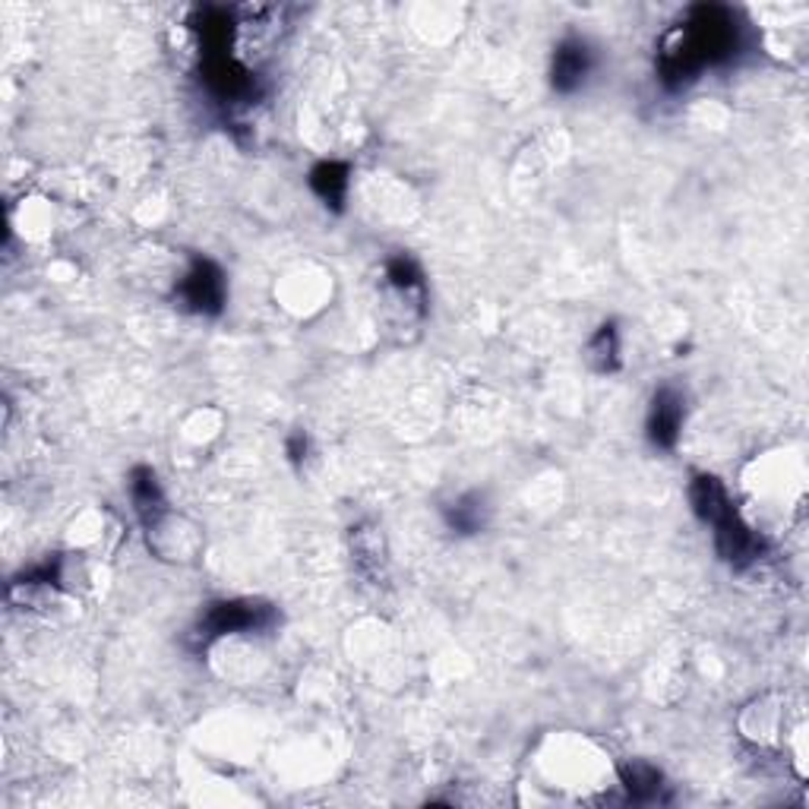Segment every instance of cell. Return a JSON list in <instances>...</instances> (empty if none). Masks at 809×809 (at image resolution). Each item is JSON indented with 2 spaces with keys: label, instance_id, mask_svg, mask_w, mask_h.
Wrapping results in <instances>:
<instances>
[{
  "label": "cell",
  "instance_id": "6",
  "mask_svg": "<svg viewBox=\"0 0 809 809\" xmlns=\"http://www.w3.org/2000/svg\"><path fill=\"white\" fill-rule=\"evenodd\" d=\"M595 67V54L581 38H563L554 51L551 82L556 92H576Z\"/></svg>",
  "mask_w": 809,
  "mask_h": 809
},
{
  "label": "cell",
  "instance_id": "3",
  "mask_svg": "<svg viewBox=\"0 0 809 809\" xmlns=\"http://www.w3.org/2000/svg\"><path fill=\"white\" fill-rule=\"evenodd\" d=\"M177 303L193 313H219L225 303V276L212 259H193L190 273L177 285Z\"/></svg>",
  "mask_w": 809,
  "mask_h": 809
},
{
  "label": "cell",
  "instance_id": "8",
  "mask_svg": "<svg viewBox=\"0 0 809 809\" xmlns=\"http://www.w3.org/2000/svg\"><path fill=\"white\" fill-rule=\"evenodd\" d=\"M130 497H133V506L143 519V525L155 522L158 516H165V497H162V487H158V478L152 468H133L130 475Z\"/></svg>",
  "mask_w": 809,
  "mask_h": 809
},
{
  "label": "cell",
  "instance_id": "12",
  "mask_svg": "<svg viewBox=\"0 0 809 809\" xmlns=\"http://www.w3.org/2000/svg\"><path fill=\"white\" fill-rule=\"evenodd\" d=\"M352 554H354V563H357V569L364 573V576H370V579H377L379 573H383V538H379V531L374 529H357L352 538Z\"/></svg>",
  "mask_w": 809,
  "mask_h": 809
},
{
  "label": "cell",
  "instance_id": "7",
  "mask_svg": "<svg viewBox=\"0 0 809 809\" xmlns=\"http://www.w3.org/2000/svg\"><path fill=\"white\" fill-rule=\"evenodd\" d=\"M689 503L696 509V516L714 525L718 519H724L733 509L731 497L724 490V484L714 478V475H696L692 484H689Z\"/></svg>",
  "mask_w": 809,
  "mask_h": 809
},
{
  "label": "cell",
  "instance_id": "4",
  "mask_svg": "<svg viewBox=\"0 0 809 809\" xmlns=\"http://www.w3.org/2000/svg\"><path fill=\"white\" fill-rule=\"evenodd\" d=\"M711 529H714V547H718V554L724 556L728 563H733V566H750L762 554L758 534L736 516V509H731L724 519H718Z\"/></svg>",
  "mask_w": 809,
  "mask_h": 809
},
{
  "label": "cell",
  "instance_id": "2",
  "mask_svg": "<svg viewBox=\"0 0 809 809\" xmlns=\"http://www.w3.org/2000/svg\"><path fill=\"white\" fill-rule=\"evenodd\" d=\"M276 623V610L263 601H222V605L209 607V613L197 627V639L202 645L222 635H234V632H259L269 630Z\"/></svg>",
  "mask_w": 809,
  "mask_h": 809
},
{
  "label": "cell",
  "instance_id": "1",
  "mask_svg": "<svg viewBox=\"0 0 809 809\" xmlns=\"http://www.w3.org/2000/svg\"><path fill=\"white\" fill-rule=\"evenodd\" d=\"M733 48H736V23L731 10L702 3L689 10L686 23L674 25L664 35L657 54V74L671 89H680L692 82L699 70L728 60Z\"/></svg>",
  "mask_w": 809,
  "mask_h": 809
},
{
  "label": "cell",
  "instance_id": "5",
  "mask_svg": "<svg viewBox=\"0 0 809 809\" xmlns=\"http://www.w3.org/2000/svg\"><path fill=\"white\" fill-rule=\"evenodd\" d=\"M683 396L674 386H661L652 399V411H649V440L655 443L657 450H674L677 440H680L683 418H686V408H683Z\"/></svg>",
  "mask_w": 809,
  "mask_h": 809
},
{
  "label": "cell",
  "instance_id": "9",
  "mask_svg": "<svg viewBox=\"0 0 809 809\" xmlns=\"http://www.w3.org/2000/svg\"><path fill=\"white\" fill-rule=\"evenodd\" d=\"M487 512L490 506L484 500V494L472 490V494H462L453 506H446V522L458 534H478L487 525Z\"/></svg>",
  "mask_w": 809,
  "mask_h": 809
},
{
  "label": "cell",
  "instance_id": "14",
  "mask_svg": "<svg viewBox=\"0 0 809 809\" xmlns=\"http://www.w3.org/2000/svg\"><path fill=\"white\" fill-rule=\"evenodd\" d=\"M303 453H307V436H303V433H295V436L288 440V455H291V462H301Z\"/></svg>",
  "mask_w": 809,
  "mask_h": 809
},
{
  "label": "cell",
  "instance_id": "13",
  "mask_svg": "<svg viewBox=\"0 0 809 809\" xmlns=\"http://www.w3.org/2000/svg\"><path fill=\"white\" fill-rule=\"evenodd\" d=\"M620 782L630 790L632 800H655L657 790H661V772L649 762H630L620 768Z\"/></svg>",
  "mask_w": 809,
  "mask_h": 809
},
{
  "label": "cell",
  "instance_id": "10",
  "mask_svg": "<svg viewBox=\"0 0 809 809\" xmlns=\"http://www.w3.org/2000/svg\"><path fill=\"white\" fill-rule=\"evenodd\" d=\"M310 187L317 190V197L332 206V209H342L345 193H348V168L342 162H323L310 171Z\"/></svg>",
  "mask_w": 809,
  "mask_h": 809
},
{
  "label": "cell",
  "instance_id": "11",
  "mask_svg": "<svg viewBox=\"0 0 809 809\" xmlns=\"http://www.w3.org/2000/svg\"><path fill=\"white\" fill-rule=\"evenodd\" d=\"M585 361L591 364V370L598 374H613L620 367V335L613 323H605L591 339H588V348H585Z\"/></svg>",
  "mask_w": 809,
  "mask_h": 809
}]
</instances>
